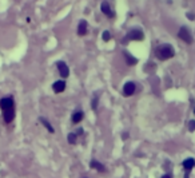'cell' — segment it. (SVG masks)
I'll list each match as a JSON object with an SVG mask.
<instances>
[{
  "mask_svg": "<svg viewBox=\"0 0 195 178\" xmlns=\"http://www.w3.org/2000/svg\"><path fill=\"white\" fill-rule=\"evenodd\" d=\"M155 55L158 56V59H160V60H167V59L174 56L175 51L170 44H162V46H159L155 50Z\"/></svg>",
  "mask_w": 195,
  "mask_h": 178,
  "instance_id": "1",
  "label": "cell"
},
{
  "mask_svg": "<svg viewBox=\"0 0 195 178\" xmlns=\"http://www.w3.org/2000/svg\"><path fill=\"white\" fill-rule=\"evenodd\" d=\"M144 39V32L142 31V29H139V28H132L130 29V31L127 32V35H126V38L123 39V43H126V42H131V40H143Z\"/></svg>",
  "mask_w": 195,
  "mask_h": 178,
  "instance_id": "2",
  "label": "cell"
},
{
  "mask_svg": "<svg viewBox=\"0 0 195 178\" xmlns=\"http://www.w3.org/2000/svg\"><path fill=\"white\" fill-rule=\"evenodd\" d=\"M100 10H102V12L108 17V19H115V10L112 8L111 4H110L107 0H104V2L100 4Z\"/></svg>",
  "mask_w": 195,
  "mask_h": 178,
  "instance_id": "3",
  "label": "cell"
},
{
  "mask_svg": "<svg viewBox=\"0 0 195 178\" xmlns=\"http://www.w3.org/2000/svg\"><path fill=\"white\" fill-rule=\"evenodd\" d=\"M0 109L2 111L8 110V109H15V102L12 96H4L0 99Z\"/></svg>",
  "mask_w": 195,
  "mask_h": 178,
  "instance_id": "4",
  "label": "cell"
},
{
  "mask_svg": "<svg viewBox=\"0 0 195 178\" xmlns=\"http://www.w3.org/2000/svg\"><path fill=\"white\" fill-rule=\"evenodd\" d=\"M56 67H58V70H59V75H60V78H63V79L68 78V75H69V68H68L67 63L63 62V60H59V62H56Z\"/></svg>",
  "mask_w": 195,
  "mask_h": 178,
  "instance_id": "5",
  "label": "cell"
},
{
  "mask_svg": "<svg viewBox=\"0 0 195 178\" xmlns=\"http://www.w3.org/2000/svg\"><path fill=\"white\" fill-rule=\"evenodd\" d=\"M178 36L183 40V42H186L187 44H191V43H193V38H191V34H190V31H189V29H187L186 27H182L181 29H179Z\"/></svg>",
  "mask_w": 195,
  "mask_h": 178,
  "instance_id": "6",
  "label": "cell"
},
{
  "mask_svg": "<svg viewBox=\"0 0 195 178\" xmlns=\"http://www.w3.org/2000/svg\"><path fill=\"white\" fill-rule=\"evenodd\" d=\"M135 90H137V86H135V83H134V82H127V83L123 86V95H124V96H131V95H134Z\"/></svg>",
  "mask_w": 195,
  "mask_h": 178,
  "instance_id": "7",
  "label": "cell"
},
{
  "mask_svg": "<svg viewBox=\"0 0 195 178\" xmlns=\"http://www.w3.org/2000/svg\"><path fill=\"white\" fill-rule=\"evenodd\" d=\"M66 87H67V84H66V80L62 79V80H56L54 84H52V90L54 92H56V94H60V92H63L66 90Z\"/></svg>",
  "mask_w": 195,
  "mask_h": 178,
  "instance_id": "8",
  "label": "cell"
},
{
  "mask_svg": "<svg viewBox=\"0 0 195 178\" xmlns=\"http://www.w3.org/2000/svg\"><path fill=\"white\" fill-rule=\"evenodd\" d=\"M87 31H88V23L87 20H80L79 24H78V36H86L87 35Z\"/></svg>",
  "mask_w": 195,
  "mask_h": 178,
  "instance_id": "9",
  "label": "cell"
},
{
  "mask_svg": "<svg viewBox=\"0 0 195 178\" xmlns=\"http://www.w3.org/2000/svg\"><path fill=\"white\" fill-rule=\"evenodd\" d=\"M3 119L6 123H11L15 119V109H8L3 111Z\"/></svg>",
  "mask_w": 195,
  "mask_h": 178,
  "instance_id": "10",
  "label": "cell"
},
{
  "mask_svg": "<svg viewBox=\"0 0 195 178\" xmlns=\"http://www.w3.org/2000/svg\"><path fill=\"white\" fill-rule=\"evenodd\" d=\"M83 118H84V113L82 110H78V111H73L71 121H72V123H79V122L83 121Z\"/></svg>",
  "mask_w": 195,
  "mask_h": 178,
  "instance_id": "11",
  "label": "cell"
},
{
  "mask_svg": "<svg viewBox=\"0 0 195 178\" xmlns=\"http://www.w3.org/2000/svg\"><path fill=\"white\" fill-rule=\"evenodd\" d=\"M123 55H124V59H126V63L128 66H135L138 63V59L134 58L130 52H127V51H123Z\"/></svg>",
  "mask_w": 195,
  "mask_h": 178,
  "instance_id": "12",
  "label": "cell"
},
{
  "mask_svg": "<svg viewBox=\"0 0 195 178\" xmlns=\"http://www.w3.org/2000/svg\"><path fill=\"white\" fill-rule=\"evenodd\" d=\"M91 168L95 169V170H98L99 173H106V168H104V165L100 164V162H98V161H91Z\"/></svg>",
  "mask_w": 195,
  "mask_h": 178,
  "instance_id": "13",
  "label": "cell"
},
{
  "mask_svg": "<svg viewBox=\"0 0 195 178\" xmlns=\"http://www.w3.org/2000/svg\"><path fill=\"white\" fill-rule=\"evenodd\" d=\"M39 121L42 122V125H43L44 127L47 129V130H48L50 133H52V134H54V133H55V129L52 127V126H51V123H50V122L46 119V118H39Z\"/></svg>",
  "mask_w": 195,
  "mask_h": 178,
  "instance_id": "14",
  "label": "cell"
},
{
  "mask_svg": "<svg viewBox=\"0 0 195 178\" xmlns=\"http://www.w3.org/2000/svg\"><path fill=\"white\" fill-rule=\"evenodd\" d=\"M195 166V161L193 158H187L185 162H183V168H185L186 170H191Z\"/></svg>",
  "mask_w": 195,
  "mask_h": 178,
  "instance_id": "15",
  "label": "cell"
},
{
  "mask_svg": "<svg viewBox=\"0 0 195 178\" xmlns=\"http://www.w3.org/2000/svg\"><path fill=\"white\" fill-rule=\"evenodd\" d=\"M67 139H68V142L71 143V145H75L76 141H78V134H76V133H69L68 137H67Z\"/></svg>",
  "mask_w": 195,
  "mask_h": 178,
  "instance_id": "16",
  "label": "cell"
},
{
  "mask_svg": "<svg viewBox=\"0 0 195 178\" xmlns=\"http://www.w3.org/2000/svg\"><path fill=\"white\" fill-rule=\"evenodd\" d=\"M98 103H99V98H98V95H94L92 102H91V107H92V110H96V109H98Z\"/></svg>",
  "mask_w": 195,
  "mask_h": 178,
  "instance_id": "17",
  "label": "cell"
},
{
  "mask_svg": "<svg viewBox=\"0 0 195 178\" xmlns=\"http://www.w3.org/2000/svg\"><path fill=\"white\" fill-rule=\"evenodd\" d=\"M102 38H103V40H104V42H110V40H111V38H112V36H111V32H110V31H104V32H103V36H102Z\"/></svg>",
  "mask_w": 195,
  "mask_h": 178,
  "instance_id": "18",
  "label": "cell"
},
{
  "mask_svg": "<svg viewBox=\"0 0 195 178\" xmlns=\"http://www.w3.org/2000/svg\"><path fill=\"white\" fill-rule=\"evenodd\" d=\"M189 130L190 131H194L195 130V121H190L189 122Z\"/></svg>",
  "mask_w": 195,
  "mask_h": 178,
  "instance_id": "19",
  "label": "cell"
},
{
  "mask_svg": "<svg viewBox=\"0 0 195 178\" xmlns=\"http://www.w3.org/2000/svg\"><path fill=\"white\" fill-rule=\"evenodd\" d=\"M162 178H172V176H171V174H164Z\"/></svg>",
  "mask_w": 195,
  "mask_h": 178,
  "instance_id": "20",
  "label": "cell"
},
{
  "mask_svg": "<svg viewBox=\"0 0 195 178\" xmlns=\"http://www.w3.org/2000/svg\"><path fill=\"white\" fill-rule=\"evenodd\" d=\"M83 134V129H79L78 130V135H82Z\"/></svg>",
  "mask_w": 195,
  "mask_h": 178,
  "instance_id": "21",
  "label": "cell"
},
{
  "mask_svg": "<svg viewBox=\"0 0 195 178\" xmlns=\"http://www.w3.org/2000/svg\"><path fill=\"white\" fill-rule=\"evenodd\" d=\"M185 178H189V176H186V177H185Z\"/></svg>",
  "mask_w": 195,
  "mask_h": 178,
  "instance_id": "22",
  "label": "cell"
},
{
  "mask_svg": "<svg viewBox=\"0 0 195 178\" xmlns=\"http://www.w3.org/2000/svg\"><path fill=\"white\" fill-rule=\"evenodd\" d=\"M194 114H195V109H194Z\"/></svg>",
  "mask_w": 195,
  "mask_h": 178,
  "instance_id": "23",
  "label": "cell"
}]
</instances>
